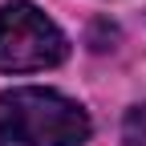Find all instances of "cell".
Returning a JSON list of instances; mask_svg holds the SVG:
<instances>
[{"mask_svg": "<svg viewBox=\"0 0 146 146\" xmlns=\"http://www.w3.org/2000/svg\"><path fill=\"white\" fill-rule=\"evenodd\" d=\"M89 130V114L57 89L0 94V146H81Z\"/></svg>", "mask_w": 146, "mask_h": 146, "instance_id": "cell-1", "label": "cell"}, {"mask_svg": "<svg viewBox=\"0 0 146 146\" xmlns=\"http://www.w3.org/2000/svg\"><path fill=\"white\" fill-rule=\"evenodd\" d=\"M65 57H69L65 33L36 4L12 0L0 8V73H36L61 65Z\"/></svg>", "mask_w": 146, "mask_h": 146, "instance_id": "cell-2", "label": "cell"}, {"mask_svg": "<svg viewBox=\"0 0 146 146\" xmlns=\"http://www.w3.org/2000/svg\"><path fill=\"white\" fill-rule=\"evenodd\" d=\"M126 146H146V106H134L126 114Z\"/></svg>", "mask_w": 146, "mask_h": 146, "instance_id": "cell-3", "label": "cell"}]
</instances>
